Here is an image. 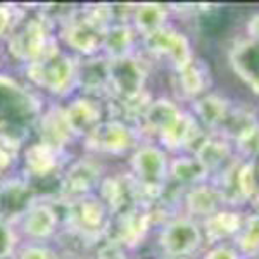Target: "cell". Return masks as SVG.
Returning a JSON list of instances; mask_svg holds the SVG:
<instances>
[{
	"instance_id": "1",
	"label": "cell",
	"mask_w": 259,
	"mask_h": 259,
	"mask_svg": "<svg viewBox=\"0 0 259 259\" xmlns=\"http://www.w3.org/2000/svg\"><path fill=\"white\" fill-rule=\"evenodd\" d=\"M228 62L237 76L259 94V44L242 38L233 41L228 50Z\"/></svg>"
},
{
	"instance_id": "2",
	"label": "cell",
	"mask_w": 259,
	"mask_h": 259,
	"mask_svg": "<svg viewBox=\"0 0 259 259\" xmlns=\"http://www.w3.org/2000/svg\"><path fill=\"white\" fill-rule=\"evenodd\" d=\"M166 244L175 252H187L199 244V232L189 223H180L169 230L166 235Z\"/></svg>"
},
{
	"instance_id": "3",
	"label": "cell",
	"mask_w": 259,
	"mask_h": 259,
	"mask_svg": "<svg viewBox=\"0 0 259 259\" xmlns=\"http://www.w3.org/2000/svg\"><path fill=\"white\" fill-rule=\"evenodd\" d=\"M237 245L242 254H252L259 252V216L257 214H249L244 220L240 232L237 233Z\"/></svg>"
},
{
	"instance_id": "4",
	"label": "cell",
	"mask_w": 259,
	"mask_h": 259,
	"mask_svg": "<svg viewBox=\"0 0 259 259\" xmlns=\"http://www.w3.org/2000/svg\"><path fill=\"white\" fill-rule=\"evenodd\" d=\"M237 189L242 200H249L257 194V168L256 162H240L237 168Z\"/></svg>"
},
{
	"instance_id": "5",
	"label": "cell",
	"mask_w": 259,
	"mask_h": 259,
	"mask_svg": "<svg viewBox=\"0 0 259 259\" xmlns=\"http://www.w3.org/2000/svg\"><path fill=\"white\" fill-rule=\"evenodd\" d=\"M242 225H244V218L239 212H220L211 221V233H214L216 239H225V237L237 235Z\"/></svg>"
},
{
	"instance_id": "6",
	"label": "cell",
	"mask_w": 259,
	"mask_h": 259,
	"mask_svg": "<svg viewBox=\"0 0 259 259\" xmlns=\"http://www.w3.org/2000/svg\"><path fill=\"white\" fill-rule=\"evenodd\" d=\"M228 112V100L218 97V95H212V97H207L200 102V114H202L204 121L209 124H218L225 121Z\"/></svg>"
},
{
	"instance_id": "7",
	"label": "cell",
	"mask_w": 259,
	"mask_h": 259,
	"mask_svg": "<svg viewBox=\"0 0 259 259\" xmlns=\"http://www.w3.org/2000/svg\"><path fill=\"white\" fill-rule=\"evenodd\" d=\"M235 142L240 156L249 157V159L259 157V121L245 128L235 139Z\"/></svg>"
},
{
	"instance_id": "8",
	"label": "cell",
	"mask_w": 259,
	"mask_h": 259,
	"mask_svg": "<svg viewBox=\"0 0 259 259\" xmlns=\"http://www.w3.org/2000/svg\"><path fill=\"white\" fill-rule=\"evenodd\" d=\"M230 156V147L223 142H211L204 149V161L209 166H220Z\"/></svg>"
},
{
	"instance_id": "9",
	"label": "cell",
	"mask_w": 259,
	"mask_h": 259,
	"mask_svg": "<svg viewBox=\"0 0 259 259\" xmlns=\"http://www.w3.org/2000/svg\"><path fill=\"white\" fill-rule=\"evenodd\" d=\"M206 259H240V257H239V254H237L233 249L220 247V249L212 250V252Z\"/></svg>"
},
{
	"instance_id": "10",
	"label": "cell",
	"mask_w": 259,
	"mask_h": 259,
	"mask_svg": "<svg viewBox=\"0 0 259 259\" xmlns=\"http://www.w3.org/2000/svg\"><path fill=\"white\" fill-rule=\"evenodd\" d=\"M247 33H249L250 40L259 44V12L257 14H252L250 19L247 21Z\"/></svg>"
},
{
	"instance_id": "11",
	"label": "cell",
	"mask_w": 259,
	"mask_h": 259,
	"mask_svg": "<svg viewBox=\"0 0 259 259\" xmlns=\"http://www.w3.org/2000/svg\"><path fill=\"white\" fill-rule=\"evenodd\" d=\"M144 23L145 24H154L156 23V11H149L144 14Z\"/></svg>"
},
{
	"instance_id": "12",
	"label": "cell",
	"mask_w": 259,
	"mask_h": 259,
	"mask_svg": "<svg viewBox=\"0 0 259 259\" xmlns=\"http://www.w3.org/2000/svg\"><path fill=\"white\" fill-rule=\"evenodd\" d=\"M254 204H256V209H257V212H256V214L259 216V192H257V194H256V200H254Z\"/></svg>"
}]
</instances>
